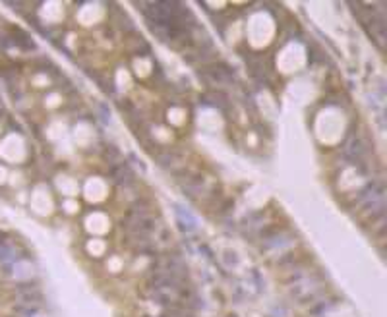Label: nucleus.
Returning <instances> with one entry per match:
<instances>
[{"label": "nucleus", "instance_id": "obj_3", "mask_svg": "<svg viewBox=\"0 0 387 317\" xmlns=\"http://www.w3.org/2000/svg\"><path fill=\"white\" fill-rule=\"evenodd\" d=\"M110 178H113V182L118 184V186H130V184H134V172H132V168L128 166V163L124 161V163H115V165H110Z\"/></svg>", "mask_w": 387, "mask_h": 317}, {"label": "nucleus", "instance_id": "obj_2", "mask_svg": "<svg viewBox=\"0 0 387 317\" xmlns=\"http://www.w3.org/2000/svg\"><path fill=\"white\" fill-rule=\"evenodd\" d=\"M366 155H368V145L362 138H352L343 149V157L347 161H351L352 165H360Z\"/></svg>", "mask_w": 387, "mask_h": 317}, {"label": "nucleus", "instance_id": "obj_6", "mask_svg": "<svg viewBox=\"0 0 387 317\" xmlns=\"http://www.w3.org/2000/svg\"><path fill=\"white\" fill-rule=\"evenodd\" d=\"M103 157H105V159L108 161V163H110V165H115V157H118V149H117V147H113V145H108V149L105 151V155H103Z\"/></svg>", "mask_w": 387, "mask_h": 317}, {"label": "nucleus", "instance_id": "obj_1", "mask_svg": "<svg viewBox=\"0 0 387 317\" xmlns=\"http://www.w3.org/2000/svg\"><path fill=\"white\" fill-rule=\"evenodd\" d=\"M200 80L207 83V85H231L236 82V74L235 68H231L229 64L225 62H211V64H205L203 68L198 70Z\"/></svg>", "mask_w": 387, "mask_h": 317}, {"label": "nucleus", "instance_id": "obj_5", "mask_svg": "<svg viewBox=\"0 0 387 317\" xmlns=\"http://www.w3.org/2000/svg\"><path fill=\"white\" fill-rule=\"evenodd\" d=\"M201 101L207 103V105H211V106H217V108H225V106L229 105V97H227L223 91H215V89L209 91L207 95H203Z\"/></svg>", "mask_w": 387, "mask_h": 317}, {"label": "nucleus", "instance_id": "obj_4", "mask_svg": "<svg viewBox=\"0 0 387 317\" xmlns=\"http://www.w3.org/2000/svg\"><path fill=\"white\" fill-rule=\"evenodd\" d=\"M157 159V163L163 166V168H175L180 161H182V153L175 151V149H159V151L153 155Z\"/></svg>", "mask_w": 387, "mask_h": 317}]
</instances>
